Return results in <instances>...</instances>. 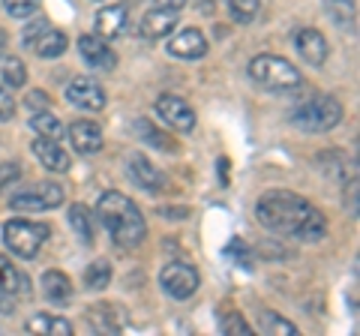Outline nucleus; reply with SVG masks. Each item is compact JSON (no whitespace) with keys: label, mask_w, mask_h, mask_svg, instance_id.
<instances>
[{"label":"nucleus","mask_w":360,"mask_h":336,"mask_svg":"<svg viewBox=\"0 0 360 336\" xmlns=\"http://www.w3.org/2000/svg\"><path fill=\"white\" fill-rule=\"evenodd\" d=\"M229 13L234 21L246 25V21H252L258 15V0H229Z\"/></svg>","instance_id":"obj_27"},{"label":"nucleus","mask_w":360,"mask_h":336,"mask_svg":"<svg viewBox=\"0 0 360 336\" xmlns=\"http://www.w3.org/2000/svg\"><path fill=\"white\" fill-rule=\"evenodd\" d=\"M18 174H21V168H18V162H4V165H0V189H4L6 183H13V181H18Z\"/></svg>","instance_id":"obj_34"},{"label":"nucleus","mask_w":360,"mask_h":336,"mask_svg":"<svg viewBox=\"0 0 360 336\" xmlns=\"http://www.w3.org/2000/svg\"><path fill=\"white\" fill-rule=\"evenodd\" d=\"M160 9H172V13H177V9H184L186 6V0H153Z\"/></svg>","instance_id":"obj_38"},{"label":"nucleus","mask_w":360,"mask_h":336,"mask_svg":"<svg viewBox=\"0 0 360 336\" xmlns=\"http://www.w3.org/2000/svg\"><path fill=\"white\" fill-rule=\"evenodd\" d=\"M70 141L78 153H96L103 150V129L94 120H78L70 127Z\"/></svg>","instance_id":"obj_14"},{"label":"nucleus","mask_w":360,"mask_h":336,"mask_svg":"<svg viewBox=\"0 0 360 336\" xmlns=\"http://www.w3.org/2000/svg\"><path fill=\"white\" fill-rule=\"evenodd\" d=\"M70 222H72V228L75 234L82 238L84 243L94 240V217H90V210L84 205H72L70 207Z\"/></svg>","instance_id":"obj_22"},{"label":"nucleus","mask_w":360,"mask_h":336,"mask_svg":"<svg viewBox=\"0 0 360 336\" xmlns=\"http://www.w3.org/2000/svg\"><path fill=\"white\" fill-rule=\"evenodd\" d=\"M39 0H4V9L13 18H30L33 13H37Z\"/></svg>","instance_id":"obj_28"},{"label":"nucleus","mask_w":360,"mask_h":336,"mask_svg":"<svg viewBox=\"0 0 360 336\" xmlns=\"http://www.w3.org/2000/svg\"><path fill=\"white\" fill-rule=\"evenodd\" d=\"M156 111H160V117L168 123V127H174L180 132L195 129V111H193V105H189L186 99L165 93V96L156 99Z\"/></svg>","instance_id":"obj_8"},{"label":"nucleus","mask_w":360,"mask_h":336,"mask_svg":"<svg viewBox=\"0 0 360 336\" xmlns=\"http://www.w3.org/2000/svg\"><path fill=\"white\" fill-rule=\"evenodd\" d=\"M78 51H82V58H84V63L90 66V70L111 72L117 66V54L105 46L103 37H90V33H84V37L78 39Z\"/></svg>","instance_id":"obj_10"},{"label":"nucleus","mask_w":360,"mask_h":336,"mask_svg":"<svg viewBox=\"0 0 360 336\" xmlns=\"http://www.w3.org/2000/svg\"><path fill=\"white\" fill-rule=\"evenodd\" d=\"M96 214L103 219V226L108 228L111 240L117 246H123V250L139 246L144 240V234H148L141 210L132 205V198L120 195V193H105L96 205Z\"/></svg>","instance_id":"obj_2"},{"label":"nucleus","mask_w":360,"mask_h":336,"mask_svg":"<svg viewBox=\"0 0 360 336\" xmlns=\"http://www.w3.org/2000/svg\"><path fill=\"white\" fill-rule=\"evenodd\" d=\"M30 49L39 54V58H60V54L66 51V33L60 30H51V27H45L37 39L30 42Z\"/></svg>","instance_id":"obj_19"},{"label":"nucleus","mask_w":360,"mask_h":336,"mask_svg":"<svg viewBox=\"0 0 360 336\" xmlns=\"http://www.w3.org/2000/svg\"><path fill=\"white\" fill-rule=\"evenodd\" d=\"M33 153H37V160L49 168V172H70V153H66L63 148L54 138H37L33 141Z\"/></svg>","instance_id":"obj_16"},{"label":"nucleus","mask_w":360,"mask_h":336,"mask_svg":"<svg viewBox=\"0 0 360 336\" xmlns=\"http://www.w3.org/2000/svg\"><path fill=\"white\" fill-rule=\"evenodd\" d=\"M45 240H49V226H42V222L13 219L4 226V243L18 259H37V252L42 250Z\"/></svg>","instance_id":"obj_5"},{"label":"nucleus","mask_w":360,"mask_h":336,"mask_svg":"<svg viewBox=\"0 0 360 336\" xmlns=\"http://www.w3.org/2000/svg\"><path fill=\"white\" fill-rule=\"evenodd\" d=\"M63 205V189L60 183H37L30 189H21L9 198V207L21 210V214H33V210H51Z\"/></svg>","instance_id":"obj_6"},{"label":"nucleus","mask_w":360,"mask_h":336,"mask_svg":"<svg viewBox=\"0 0 360 336\" xmlns=\"http://www.w3.org/2000/svg\"><path fill=\"white\" fill-rule=\"evenodd\" d=\"M250 75L252 82H258L267 91H295L300 87V72L291 66L285 58H276V54H262L250 63Z\"/></svg>","instance_id":"obj_4"},{"label":"nucleus","mask_w":360,"mask_h":336,"mask_svg":"<svg viewBox=\"0 0 360 336\" xmlns=\"http://www.w3.org/2000/svg\"><path fill=\"white\" fill-rule=\"evenodd\" d=\"M0 276H4L6 288L13 291L15 297H21V295H27V291H30V283H27V276L21 273V271H15V267L9 264V261H4V259H0Z\"/></svg>","instance_id":"obj_23"},{"label":"nucleus","mask_w":360,"mask_h":336,"mask_svg":"<svg viewBox=\"0 0 360 336\" xmlns=\"http://www.w3.org/2000/svg\"><path fill=\"white\" fill-rule=\"evenodd\" d=\"M4 49H6V33L0 30V51H4Z\"/></svg>","instance_id":"obj_40"},{"label":"nucleus","mask_w":360,"mask_h":336,"mask_svg":"<svg viewBox=\"0 0 360 336\" xmlns=\"http://www.w3.org/2000/svg\"><path fill=\"white\" fill-rule=\"evenodd\" d=\"M219 181L229 183V160H219Z\"/></svg>","instance_id":"obj_39"},{"label":"nucleus","mask_w":360,"mask_h":336,"mask_svg":"<svg viewBox=\"0 0 360 336\" xmlns=\"http://www.w3.org/2000/svg\"><path fill=\"white\" fill-rule=\"evenodd\" d=\"M0 75H4L6 87H25V82H27V70H25V63H21L18 58H4L0 60Z\"/></svg>","instance_id":"obj_24"},{"label":"nucleus","mask_w":360,"mask_h":336,"mask_svg":"<svg viewBox=\"0 0 360 336\" xmlns=\"http://www.w3.org/2000/svg\"><path fill=\"white\" fill-rule=\"evenodd\" d=\"M27 105H30V108H45V105H49V99H45L42 91H33V93L27 96Z\"/></svg>","instance_id":"obj_37"},{"label":"nucleus","mask_w":360,"mask_h":336,"mask_svg":"<svg viewBox=\"0 0 360 336\" xmlns=\"http://www.w3.org/2000/svg\"><path fill=\"white\" fill-rule=\"evenodd\" d=\"M15 115V99L6 93V87H0V120H13Z\"/></svg>","instance_id":"obj_33"},{"label":"nucleus","mask_w":360,"mask_h":336,"mask_svg":"<svg viewBox=\"0 0 360 336\" xmlns=\"http://www.w3.org/2000/svg\"><path fill=\"white\" fill-rule=\"evenodd\" d=\"M108 283H111V264L108 261H90V267L84 271V285L99 291V288H105Z\"/></svg>","instance_id":"obj_25"},{"label":"nucleus","mask_w":360,"mask_h":336,"mask_svg":"<svg viewBox=\"0 0 360 336\" xmlns=\"http://www.w3.org/2000/svg\"><path fill=\"white\" fill-rule=\"evenodd\" d=\"M139 129L144 132V136H148V141H150V144H156V148H162V150H174V148H172V144H168V138L162 136V132H156V129H150V127H148V123H139Z\"/></svg>","instance_id":"obj_32"},{"label":"nucleus","mask_w":360,"mask_h":336,"mask_svg":"<svg viewBox=\"0 0 360 336\" xmlns=\"http://www.w3.org/2000/svg\"><path fill=\"white\" fill-rule=\"evenodd\" d=\"M295 49L300 51V58L307 60L309 66H321L324 60H328V54H330L324 33L312 30V27H307V30L297 33V37H295Z\"/></svg>","instance_id":"obj_13"},{"label":"nucleus","mask_w":360,"mask_h":336,"mask_svg":"<svg viewBox=\"0 0 360 336\" xmlns=\"http://www.w3.org/2000/svg\"><path fill=\"white\" fill-rule=\"evenodd\" d=\"M66 99H70L75 108H84V111L105 108V91L94 78H72L70 87H66Z\"/></svg>","instance_id":"obj_9"},{"label":"nucleus","mask_w":360,"mask_h":336,"mask_svg":"<svg viewBox=\"0 0 360 336\" xmlns=\"http://www.w3.org/2000/svg\"><path fill=\"white\" fill-rule=\"evenodd\" d=\"M225 252L234 255V259H238L243 267H252V255H250V250H246V243L240 238H234L229 246H225Z\"/></svg>","instance_id":"obj_31"},{"label":"nucleus","mask_w":360,"mask_h":336,"mask_svg":"<svg viewBox=\"0 0 360 336\" xmlns=\"http://www.w3.org/2000/svg\"><path fill=\"white\" fill-rule=\"evenodd\" d=\"M39 285H42V295L49 297L51 304H63V300H70V297H72L70 276L60 273V271H45L42 279H39Z\"/></svg>","instance_id":"obj_18"},{"label":"nucleus","mask_w":360,"mask_h":336,"mask_svg":"<svg viewBox=\"0 0 360 336\" xmlns=\"http://www.w3.org/2000/svg\"><path fill=\"white\" fill-rule=\"evenodd\" d=\"M342 120V105L333 96H309L300 105L291 108V123L303 132H328L333 127H340Z\"/></svg>","instance_id":"obj_3"},{"label":"nucleus","mask_w":360,"mask_h":336,"mask_svg":"<svg viewBox=\"0 0 360 336\" xmlns=\"http://www.w3.org/2000/svg\"><path fill=\"white\" fill-rule=\"evenodd\" d=\"M168 54L180 60H198L207 54V39L201 37V30L189 27V30H180L177 37L168 42Z\"/></svg>","instance_id":"obj_12"},{"label":"nucleus","mask_w":360,"mask_h":336,"mask_svg":"<svg viewBox=\"0 0 360 336\" xmlns=\"http://www.w3.org/2000/svg\"><path fill=\"white\" fill-rule=\"evenodd\" d=\"M96 30L103 39H115L120 33L129 30V9L127 6H108V9H99L96 15Z\"/></svg>","instance_id":"obj_15"},{"label":"nucleus","mask_w":360,"mask_h":336,"mask_svg":"<svg viewBox=\"0 0 360 336\" xmlns=\"http://www.w3.org/2000/svg\"><path fill=\"white\" fill-rule=\"evenodd\" d=\"M129 177H132L135 186L144 189V193H162V189H165V174L141 153L129 156Z\"/></svg>","instance_id":"obj_11"},{"label":"nucleus","mask_w":360,"mask_h":336,"mask_svg":"<svg viewBox=\"0 0 360 336\" xmlns=\"http://www.w3.org/2000/svg\"><path fill=\"white\" fill-rule=\"evenodd\" d=\"M15 309V295L6 288L4 276H0V312H13Z\"/></svg>","instance_id":"obj_35"},{"label":"nucleus","mask_w":360,"mask_h":336,"mask_svg":"<svg viewBox=\"0 0 360 336\" xmlns=\"http://www.w3.org/2000/svg\"><path fill=\"white\" fill-rule=\"evenodd\" d=\"M264 333H285V336H295L297 328L291 321H285L283 316H274V312H262V318H258Z\"/></svg>","instance_id":"obj_26"},{"label":"nucleus","mask_w":360,"mask_h":336,"mask_svg":"<svg viewBox=\"0 0 360 336\" xmlns=\"http://www.w3.org/2000/svg\"><path fill=\"white\" fill-rule=\"evenodd\" d=\"M324 4H328L330 15H333L336 21H340V25H342V21L352 18V13H354V4H352V0H324Z\"/></svg>","instance_id":"obj_30"},{"label":"nucleus","mask_w":360,"mask_h":336,"mask_svg":"<svg viewBox=\"0 0 360 336\" xmlns=\"http://www.w3.org/2000/svg\"><path fill=\"white\" fill-rule=\"evenodd\" d=\"M255 217L267 231L288 234V238H297V240H319L328 231L324 217L319 210L307 198L285 193V189H274V193H264L258 198Z\"/></svg>","instance_id":"obj_1"},{"label":"nucleus","mask_w":360,"mask_h":336,"mask_svg":"<svg viewBox=\"0 0 360 336\" xmlns=\"http://www.w3.org/2000/svg\"><path fill=\"white\" fill-rule=\"evenodd\" d=\"M174 25H177V18H174L172 9H160V6H156L153 13H148L141 18V37L162 39V37H168V33L174 30Z\"/></svg>","instance_id":"obj_17"},{"label":"nucleus","mask_w":360,"mask_h":336,"mask_svg":"<svg viewBox=\"0 0 360 336\" xmlns=\"http://www.w3.org/2000/svg\"><path fill=\"white\" fill-rule=\"evenodd\" d=\"M219 328H222L225 333H238V336H246V333H250V324H246L234 309H229V316L222 312V316H219Z\"/></svg>","instance_id":"obj_29"},{"label":"nucleus","mask_w":360,"mask_h":336,"mask_svg":"<svg viewBox=\"0 0 360 336\" xmlns=\"http://www.w3.org/2000/svg\"><path fill=\"white\" fill-rule=\"evenodd\" d=\"M27 330L30 333H45V336H70L72 324L66 318H60V316H33L27 321Z\"/></svg>","instance_id":"obj_20"},{"label":"nucleus","mask_w":360,"mask_h":336,"mask_svg":"<svg viewBox=\"0 0 360 336\" xmlns=\"http://www.w3.org/2000/svg\"><path fill=\"white\" fill-rule=\"evenodd\" d=\"M45 27H49V21H45V18H37V21H30V25L25 27V42H27V46H30V42L39 37V33H42Z\"/></svg>","instance_id":"obj_36"},{"label":"nucleus","mask_w":360,"mask_h":336,"mask_svg":"<svg viewBox=\"0 0 360 336\" xmlns=\"http://www.w3.org/2000/svg\"><path fill=\"white\" fill-rule=\"evenodd\" d=\"M160 285H162V291H165L168 297L186 300V297H193L195 291H198V271H195L193 264L172 261V264H165V267H162Z\"/></svg>","instance_id":"obj_7"},{"label":"nucleus","mask_w":360,"mask_h":336,"mask_svg":"<svg viewBox=\"0 0 360 336\" xmlns=\"http://www.w3.org/2000/svg\"><path fill=\"white\" fill-rule=\"evenodd\" d=\"M30 127L37 129L42 138H54V141L63 138V123H60L58 117H54V115H49L45 108H42V111H37V115L30 117Z\"/></svg>","instance_id":"obj_21"}]
</instances>
